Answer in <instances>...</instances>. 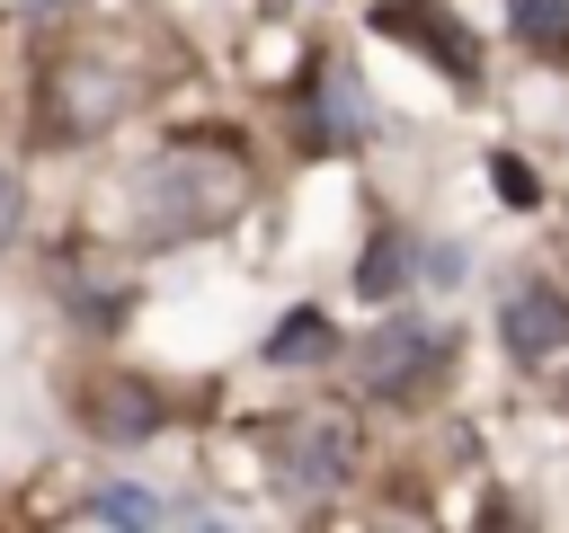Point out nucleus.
Wrapping results in <instances>:
<instances>
[{
	"label": "nucleus",
	"instance_id": "nucleus-9",
	"mask_svg": "<svg viewBox=\"0 0 569 533\" xmlns=\"http://www.w3.org/2000/svg\"><path fill=\"white\" fill-rule=\"evenodd\" d=\"M329 338H338V329H329L320 311H293V320L267 338V355H276V364H311V355H329Z\"/></svg>",
	"mask_w": 569,
	"mask_h": 533
},
{
	"label": "nucleus",
	"instance_id": "nucleus-2",
	"mask_svg": "<svg viewBox=\"0 0 569 533\" xmlns=\"http://www.w3.org/2000/svg\"><path fill=\"white\" fill-rule=\"evenodd\" d=\"M276 471L293 480V489H338L347 471H356V426L347 418H293L284 435H276Z\"/></svg>",
	"mask_w": 569,
	"mask_h": 533
},
{
	"label": "nucleus",
	"instance_id": "nucleus-11",
	"mask_svg": "<svg viewBox=\"0 0 569 533\" xmlns=\"http://www.w3.org/2000/svg\"><path fill=\"white\" fill-rule=\"evenodd\" d=\"M329 107H338L329 142H365V89H356V71H347V62H329Z\"/></svg>",
	"mask_w": 569,
	"mask_h": 533
},
{
	"label": "nucleus",
	"instance_id": "nucleus-1",
	"mask_svg": "<svg viewBox=\"0 0 569 533\" xmlns=\"http://www.w3.org/2000/svg\"><path fill=\"white\" fill-rule=\"evenodd\" d=\"M151 195H160V204H151V231H160V240H169V231L187 240V231H213V222L249 195V169H240L231 151L187 142V151H169V160L151 169Z\"/></svg>",
	"mask_w": 569,
	"mask_h": 533
},
{
	"label": "nucleus",
	"instance_id": "nucleus-7",
	"mask_svg": "<svg viewBox=\"0 0 569 533\" xmlns=\"http://www.w3.org/2000/svg\"><path fill=\"white\" fill-rule=\"evenodd\" d=\"M89 418H98V435H116V444H133V435H151V426H160V400H151L142 382H107Z\"/></svg>",
	"mask_w": 569,
	"mask_h": 533
},
{
	"label": "nucleus",
	"instance_id": "nucleus-4",
	"mask_svg": "<svg viewBox=\"0 0 569 533\" xmlns=\"http://www.w3.org/2000/svg\"><path fill=\"white\" fill-rule=\"evenodd\" d=\"M427 364H436V329H418V320L373 329V338H365V355H356V373H365L373 391H400V382H418Z\"/></svg>",
	"mask_w": 569,
	"mask_h": 533
},
{
	"label": "nucleus",
	"instance_id": "nucleus-14",
	"mask_svg": "<svg viewBox=\"0 0 569 533\" xmlns=\"http://www.w3.org/2000/svg\"><path fill=\"white\" fill-rule=\"evenodd\" d=\"M9 213H18V195H9V178H0V231H9Z\"/></svg>",
	"mask_w": 569,
	"mask_h": 533
},
{
	"label": "nucleus",
	"instance_id": "nucleus-12",
	"mask_svg": "<svg viewBox=\"0 0 569 533\" xmlns=\"http://www.w3.org/2000/svg\"><path fill=\"white\" fill-rule=\"evenodd\" d=\"M356 284H365V293H373V302H382V293H391V284H400V240H373V258H365V266H356Z\"/></svg>",
	"mask_w": 569,
	"mask_h": 533
},
{
	"label": "nucleus",
	"instance_id": "nucleus-10",
	"mask_svg": "<svg viewBox=\"0 0 569 533\" xmlns=\"http://www.w3.org/2000/svg\"><path fill=\"white\" fill-rule=\"evenodd\" d=\"M169 506L160 497H142V489H107V497H89L80 506V524H160Z\"/></svg>",
	"mask_w": 569,
	"mask_h": 533
},
{
	"label": "nucleus",
	"instance_id": "nucleus-3",
	"mask_svg": "<svg viewBox=\"0 0 569 533\" xmlns=\"http://www.w3.org/2000/svg\"><path fill=\"white\" fill-rule=\"evenodd\" d=\"M373 27H382V36H400V44H418L436 71H462V80H471V27H453L436 0H382V9H373Z\"/></svg>",
	"mask_w": 569,
	"mask_h": 533
},
{
	"label": "nucleus",
	"instance_id": "nucleus-8",
	"mask_svg": "<svg viewBox=\"0 0 569 533\" xmlns=\"http://www.w3.org/2000/svg\"><path fill=\"white\" fill-rule=\"evenodd\" d=\"M516 36L542 62H569V0H516Z\"/></svg>",
	"mask_w": 569,
	"mask_h": 533
},
{
	"label": "nucleus",
	"instance_id": "nucleus-13",
	"mask_svg": "<svg viewBox=\"0 0 569 533\" xmlns=\"http://www.w3.org/2000/svg\"><path fill=\"white\" fill-rule=\"evenodd\" d=\"M489 178H498V195H507V204H533V195H542V187H533V169H525L516 151H498V160H489Z\"/></svg>",
	"mask_w": 569,
	"mask_h": 533
},
{
	"label": "nucleus",
	"instance_id": "nucleus-6",
	"mask_svg": "<svg viewBox=\"0 0 569 533\" xmlns=\"http://www.w3.org/2000/svg\"><path fill=\"white\" fill-rule=\"evenodd\" d=\"M507 346H516V355H551V346H569V302H560L551 284L507 293Z\"/></svg>",
	"mask_w": 569,
	"mask_h": 533
},
{
	"label": "nucleus",
	"instance_id": "nucleus-5",
	"mask_svg": "<svg viewBox=\"0 0 569 533\" xmlns=\"http://www.w3.org/2000/svg\"><path fill=\"white\" fill-rule=\"evenodd\" d=\"M124 107V89L98 71V62H62V80H53V133H89V124H107Z\"/></svg>",
	"mask_w": 569,
	"mask_h": 533
}]
</instances>
